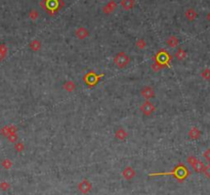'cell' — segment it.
<instances>
[{
    "instance_id": "1",
    "label": "cell",
    "mask_w": 210,
    "mask_h": 195,
    "mask_svg": "<svg viewBox=\"0 0 210 195\" xmlns=\"http://www.w3.org/2000/svg\"><path fill=\"white\" fill-rule=\"evenodd\" d=\"M64 5L65 2L63 0H42L41 2V6L43 7V9L48 11L51 15L57 13Z\"/></svg>"
},
{
    "instance_id": "2",
    "label": "cell",
    "mask_w": 210,
    "mask_h": 195,
    "mask_svg": "<svg viewBox=\"0 0 210 195\" xmlns=\"http://www.w3.org/2000/svg\"><path fill=\"white\" fill-rule=\"evenodd\" d=\"M114 61L119 68H125L126 65L129 64L130 58H129V56H127L124 52H120L115 56Z\"/></svg>"
},
{
    "instance_id": "3",
    "label": "cell",
    "mask_w": 210,
    "mask_h": 195,
    "mask_svg": "<svg viewBox=\"0 0 210 195\" xmlns=\"http://www.w3.org/2000/svg\"><path fill=\"white\" fill-rule=\"evenodd\" d=\"M100 77H102V75L96 76L94 73L91 72V73L87 74V75L84 77V81L88 86H94L99 82V80L100 79Z\"/></svg>"
},
{
    "instance_id": "4",
    "label": "cell",
    "mask_w": 210,
    "mask_h": 195,
    "mask_svg": "<svg viewBox=\"0 0 210 195\" xmlns=\"http://www.w3.org/2000/svg\"><path fill=\"white\" fill-rule=\"evenodd\" d=\"M155 110H156V108H155L154 104H152L150 101H146V102H143L142 104V106H141L142 112L146 115H151L155 111Z\"/></svg>"
},
{
    "instance_id": "5",
    "label": "cell",
    "mask_w": 210,
    "mask_h": 195,
    "mask_svg": "<svg viewBox=\"0 0 210 195\" xmlns=\"http://www.w3.org/2000/svg\"><path fill=\"white\" fill-rule=\"evenodd\" d=\"M142 96L143 97V98H146L147 100L153 98V97L155 96L154 89L151 88V87H145V88H143V90H142Z\"/></svg>"
},
{
    "instance_id": "6",
    "label": "cell",
    "mask_w": 210,
    "mask_h": 195,
    "mask_svg": "<svg viewBox=\"0 0 210 195\" xmlns=\"http://www.w3.org/2000/svg\"><path fill=\"white\" fill-rule=\"evenodd\" d=\"M116 8H117V3H116L114 0H111L110 2L108 3L106 6H104L103 8V11L105 13H113Z\"/></svg>"
},
{
    "instance_id": "7",
    "label": "cell",
    "mask_w": 210,
    "mask_h": 195,
    "mask_svg": "<svg viewBox=\"0 0 210 195\" xmlns=\"http://www.w3.org/2000/svg\"><path fill=\"white\" fill-rule=\"evenodd\" d=\"M75 34H76V36H77V38L78 39H81V40H83V39H85L86 38L88 35H89V33H88V31L85 29V28H83V27H80V28H78L76 30V32H75Z\"/></svg>"
},
{
    "instance_id": "8",
    "label": "cell",
    "mask_w": 210,
    "mask_h": 195,
    "mask_svg": "<svg viewBox=\"0 0 210 195\" xmlns=\"http://www.w3.org/2000/svg\"><path fill=\"white\" fill-rule=\"evenodd\" d=\"M157 59L159 60V62L160 64H167L168 62V60H169V55L167 54L165 51H160L158 54H157Z\"/></svg>"
},
{
    "instance_id": "9",
    "label": "cell",
    "mask_w": 210,
    "mask_h": 195,
    "mask_svg": "<svg viewBox=\"0 0 210 195\" xmlns=\"http://www.w3.org/2000/svg\"><path fill=\"white\" fill-rule=\"evenodd\" d=\"M121 5L125 10H129L134 5V0H121Z\"/></svg>"
},
{
    "instance_id": "10",
    "label": "cell",
    "mask_w": 210,
    "mask_h": 195,
    "mask_svg": "<svg viewBox=\"0 0 210 195\" xmlns=\"http://www.w3.org/2000/svg\"><path fill=\"white\" fill-rule=\"evenodd\" d=\"M185 15H186V18L189 19V21H194L196 18H197V13L195 11V9H193V8H189L188 10L186 11V13H185Z\"/></svg>"
},
{
    "instance_id": "11",
    "label": "cell",
    "mask_w": 210,
    "mask_h": 195,
    "mask_svg": "<svg viewBox=\"0 0 210 195\" xmlns=\"http://www.w3.org/2000/svg\"><path fill=\"white\" fill-rule=\"evenodd\" d=\"M178 43H180V41H178V39L175 36H170L167 39V44H168L170 47H176Z\"/></svg>"
},
{
    "instance_id": "12",
    "label": "cell",
    "mask_w": 210,
    "mask_h": 195,
    "mask_svg": "<svg viewBox=\"0 0 210 195\" xmlns=\"http://www.w3.org/2000/svg\"><path fill=\"white\" fill-rule=\"evenodd\" d=\"M189 136L192 139H198L200 137V131L197 128H192L189 132Z\"/></svg>"
},
{
    "instance_id": "13",
    "label": "cell",
    "mask_w": 210,
    "mask_h": 195,
    "mask_svg": "<svg viewBox=\"0 0 210 195\" xmlns=\"http://www.w3.org/2000/svg\"><path fill=\"white\" fill-rule=\"evenodd\" d=\"M40 46H41V44H40L39 41H38V40H33L32 42H31V44H30V48L32 49L33 51H37V50L40 49Z\"/></svg>"
},
{
    "instance_id": "14",
    "label": "cell",
    "mask_w": 210,
    "mask_h": 195,
    "mask_svg": "<svg viewBox=\"0 0 210 195\" xmlns=\"http://www.w3.org/2000/svg\"><path fill=\"white\" fill-rule=\"evenodd\" d=\"M186 56V53L185 52L184 49H178L177 51L175 52V57L177 58L178 60H182Z\"/></svg>"
},
{
    "instance_id": "15",
    "label": "cell",
    "mask_w": 210,
    "mask_h": 195,
    "mask_svg": "<svg viewBox=\"0 0 210 195\" xmlns=\"http://www.w3.org/2000/svg\"><path fill=\"white\" fill-rule=\"evenodd\" d=\"M193 167H194V169H195L197 172H202V171H204V165H203V162H196L193 165Z\"/></svg>"
},
{
    "instance_id": "16",
    "label": "cell",
    "mask_w": 210,
    "mask_h": 195,
    "mask_svg": "<svg viewBox=\"0 0 210 195\" xmlns=\"http://www.w3.org/2000/svg\"><path fill=\"white\" fill-rule=\"evenodd\" d=\"M64 88H65V89H67L68 91H73L74 89H75V84L69 81L67 84H65V85H64Z\"/></svg>"
},
{
    "instance_id": "17",
    "label": "cell",
    "mask_w": 210,
    "mask_h": 195,
    "mask_svg": "<svg viewBox=\"0 0 210 195\" xmlns=\"http://www.w3.org/2000/svg\"><path fill=\"white\" fill-rule=\"evenodd\" d=\"M201 75H202V77H203L205 80H210V69H204V71L202 72Z\"/></svg>"
},
{
    "instance_id": "18",
    "label": "cell",
    "mask_w": 210,
    "mask_h": 195,
    "mask_svg": "<svg viewBox=\"0 0 210 195\" xmlns=\"http://www.w3.org/2000/svg\"><path fill=\"white\" fill-rule=\"evenodd\" d=\"M116 136H117L119 139H124L126 137V133L124 132V130H119L117 132V134H116Z\"/></svg>"
},
{
    "instance_id": "19",
    "label": "cell",
    "mask_w": 210,
    "mask_h": 195,
    "mask_svg": "<svg viewBox=\"0 0 210 195\" xmlns=\"http://www.w3.org/2000/svg\"><path fill=\"white\" fill-rule=\"evenodd\" d=\"M29 15H30V18H31V19H33V21H35V19H36V18H38V13H37L36 10H34V9H33V10H31V11H30V14H29Z\"/></svg>"
},
{
    "instance_id": "20",
    "label": "cell",
    "mask_w": 210,
    "mask_h": 195,
    "mask_svg": "<svg viewBox=\"0 0 210 195\" xmlns=\"http://www.w3.org/2000/svg\"><path fill=\"white\" fill-rule=\"evenodd\" d=\"M137 47H139V48H143L146 46V42L143 41V39H141V40H138L137 42Z\"/></svg>"
},
{
    "instance_id": "21",
    "label": "cell",
    "mask_w": 210,
    "mask_h": 195,
    "mask_svg": "<svg viewBox=\"0 0 210 195\" xmlns=\"http://www.w3.org/2000/svg\"><path fill=\"white\" fill-rule=\"evenodd\" d=\"M204 172H205V175H206V176L210 178V165L207 166L206 167H204Z\"/></svg>"
},
{
    "instance_id": "22",
    "label": "cell",
    "mask_w": 210,
    "mask_h": 195,
    "mask_svg": "<svg viewBox=\"0 0 210 195\" xmlns=\"http://www.w3.org/2000/svg\"><path fill=\"white\" fill-rule=\"evenodd\" d=\"M204 157L206 158V159H208V161H210V148L209 149H207L204 152Z\"/></svg>"
},
{
    "instance_id": "23",
    "label": "cell",
    "mask_w": 210,
    "mask_h": 195,
    "mask_svg": "<svg viewBox=\"0 0 210 195\" xmlns=\"http://www.w3.org/2000/svg\"><path fill=\"white\" fill-rule=\"evenodd\" d=\"M207 19H208V21L210 22V13H209L207 14Z\"/></svg>"
}]
</instances>
